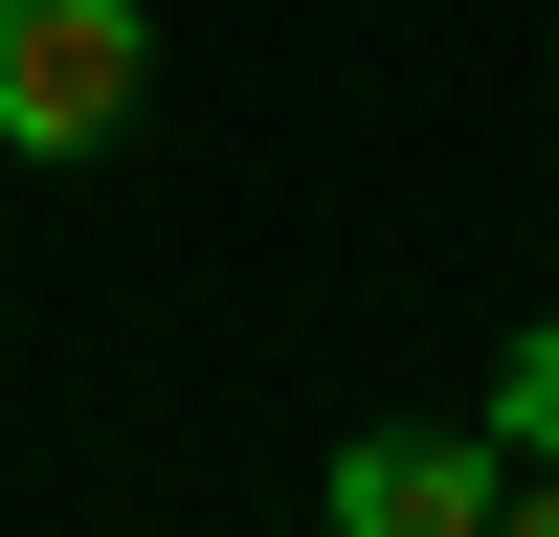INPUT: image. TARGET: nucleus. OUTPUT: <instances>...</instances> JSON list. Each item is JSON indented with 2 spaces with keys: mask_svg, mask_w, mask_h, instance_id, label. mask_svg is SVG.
I'll return each instance as SVG.
<instances>
[{
  "mask_svg": "<svg viewBox=\"0 0 559 537\" xmlns=\"http://www.w3.org/2000/svg\"><path fill=\"white\" fill-rule=\"evenodd\" d=\"M492 515H515L492 426H358L336 448V537H492Z\"/></svg>",
  "mask_w": 559,
  "mask_h": 537,
  "instance_id": "nucleus-2",
  "label": "nucleus"
},
{
  "mask_svg": "<svg viewBox=\"0 0 559 537\" xmlns=\"http://www.w3.org/2000/svg\"><path fill=\"white\" fill-rule=\"evenodd\" d=\"M134 0H0V157H90L134 112Z\"/></svg>",
  "mask_w": 559,
  "mask_h": 537,
  "instance_id": "nucleus-1",
  "label": "nucleus"
},
{
  "mask_svg": "<svg viewBox=\"0 0 559 537\" xmlns=\"http://www.w3.org/2000/svg\"><path fill=\"white\" fill-rule=\"evenodd\" d=\"M492 448H515V470H559V313L515 336V381H492Z\"/></svg>",
  "mask_w": 559,
  "mask_h": 537,
  "instance_id": "nucleus-3",
  "label": "nucleus"
},
{
  "mask_svg": "<svg viewBox=\"0 0 559 537\" xmlns=\"http://www.w3.org/2000/svg\"><path fill=\"white\" fill-rule=\"evenodd\" d=\"M492 537H559V470H515V515H492Z\"/></svg>",
  "mask_w": 559,
  "mask_h": 537,
  "instance_id": "nucleus-4",
  "label": "nucleus"
}]
</instances>
